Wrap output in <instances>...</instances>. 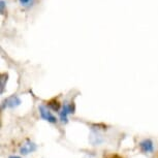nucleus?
<instances>
[{"label": "nucleus", "instance_id": "obj_1", "mask_svg": "<svg viewBox=\"0 0 158 158\" xmlns=\"http://www.w3.org/2000/svg\"><path fill=\"white\" fill-rule=\"evenodd\" d=\"M38 110H40V114L41 119H44V120H46V121L50 122V123H53V124L57 122V119H56L55 116L53 115L44 106H38Z\"/></svg>", "mask_w": 158, "mask_h": 158}, {"label": "nucleus", "instance_id": "obj_2", "mask_svg": "<svg viewBox=\"0 0 158 158\" xmlns=\"http://www.w3.org/2000/svg\"><path fill=\"white\" fill-rule=\"evenodd\" d=\"M73 106L68 102H65L62 106V110L59 112V116H60V120L62 123H66L67 122V118L68 115L73 114Z\"/></svg>", "mask_w": 158, "mask_h": 158}, {"label": "nucleus", "instance_id": "obj_3", "mask_svg": "<svg viewBox=\"0 0 158 158\" xmlns=\"http://www.w3.org/2000/svg\"><path fill=\"white\" fill-rule=\"evenodd\" d=\"M139 146L141 151L143 152V153H145V154L152 153V152L154 151V144H153V142H152L150 139H143V141L139 142Z\"/></svg>", "mask_w": 158, "mask_h": 158}, {"label": "nucleus", "instance_id": "obj_4", "mask_svg": "<svg viewBox=\"0 0 158 158\" xmlns=\"http://www.w3.org/2000/svg\"><path fill=\"white\" fill-rule=\"evenodd\" d=\"M36 145L34 143H32L31 141H26V143L24 144L20 149V153L22 155H28L30 153H33L34 151H36Z\"/></svg>", "mask_w": 158, "mask_h": 158}, {"label": "nucleus", "instance_id": "obj_5", "mask_svg": "<svg viewBox=\"0 0 158 158\" xmlns=\"http://www.w3.org/2000/svg\"><path fill=\"white\" fill-rule=\"evenodd\" d=\"M5 102H6V106H10V108H15V106H19L21 103V100L18 97H10V98H8Z\"/></svg>", "mask_w": 158, "mask_h": 158}, {"label": "nucleus", "instance_id": "obj_6", "mask_svg": "<svg viewBox=\"0 0 158 158\" xmlns=\"http://www.w3.org/2000/svg\"><path fill=\"white\" fill-rule=\"evenodd\" d=\"M20 2L24 6H28V5H30L33 2V0H20Z\"/></svg>", "mask_w": 158, "mask_h": 158}, {"label": "nucleus", "instance_id": "obj_7", "mask_svg": "<svg viewBox=\"0 0 158 158\" xmlns=\"http://www.w3.org/2000/svg\"><path fill=\"white\" fill-rule=\"evenodd\" d=\"M106 158H122V157H120L119 155H111V156H109Z\"/></svg>", "mask_w": 158, "mask_h": 158}, {"label": "nucleus", "instance_id": "obj_8", "mask_svg": "<svg viewBox=\"0 0 158 158\" xmlns=\"http://www.w3.org/2000/svg\"><path fill=\"white\" fill-rule=\"evenodd\" d=\"M8 158H21L20 156H16V155H14V156H10V157H8Z\"/></svg>", "mask_w": 158, "mask_h": 158}]
</instances>
